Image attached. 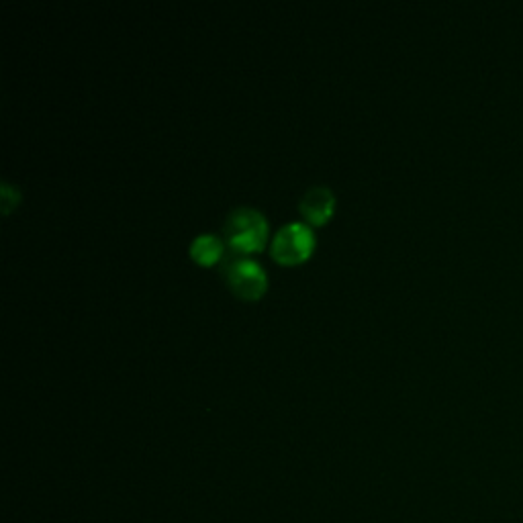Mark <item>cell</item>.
<instances>
[{"label":"cell","instance_id":"obj_4","mask_svg":"<svg viewBox=\"0 0 523 523\" xmlns=\"http://www.w3.org/2000/svg\"><path fill=\"white\" fill-rule=\"evenodd\" d=\"M336 207V197L331 193V188L317 184L305 190V195L299 201L301 215L311 223H323Z\"/></svg>","mask_w":523,"mask_h":523},{"label":"cell","instance_id":"obj_3","mask_svg":"<svg viewBox=\"0 0 523 523\" xmlns=\"http://www.w3.org/2000/svg\"><path fill=\"white\" fill-rule=\"evenodd\" d=\"M227 284L237 297L258 299L266 289V272L254 260H233L227 266Z\"/></svg>","mask_w":523,"mask_h":523},{"label":"cell","instance_id":"obj_6","mask_svg":"<svg viewBox=\"0 0 523 523\" xmlns=\"http://www.w3.org/2000/svg\"><path fill=\"white\" fill-rule=\"evenodd\" d=\"M3 195H5V197H3L5 211H9V209H11V203H13V201H17L13 195H19V193H17V190H15V188H13L9 182H3Z\"/></svg>","mask_w":523,"mask_h":523},{"label":"cell","instance_id":"obj_5","mask_svg":"<svg viewBox=\"0 0 523 523\" xmlns=\"http://www.w3.org/2000/svg\"><path fill=\"white\" fill-rule=\"evenodd\" d=\"M221 254H223V242L217 235H211V233H203V235L195 237L193 244H190V256L205 266L217 262L221 258Z\"/></svg>","mask_w":523,"mask_h":523},{"label":"cell","instance_id":"obj_1","mask_svg":"<svg viewBox=\"0 0 523 523\" xmlns=\"http://www.w3.org/2000/svg\"><path fill=\"white\" fill-rule=\"evenodd\" d=\"M268 223L260 211L250 207H240L227 215L223 223L225 242L233 252H254L266 240Z\"/></svg>","mask_w":523,"mask_h":523},{"label":"cell","instance_id":"obj_2","mask_svg":"<svg viewBox=\"0 0 523 523\" xmlns=\"http://www.w3.org/2000/svg\"><path fill=\"white\" fill-rule=\"evenodd\" d=\"M315 237L311 229L303 223H289L274 235L270 254L282 264H297L303 262L313 250Z\"/></svg>","mask_w":523,"mask_h":523}]
</instances>
